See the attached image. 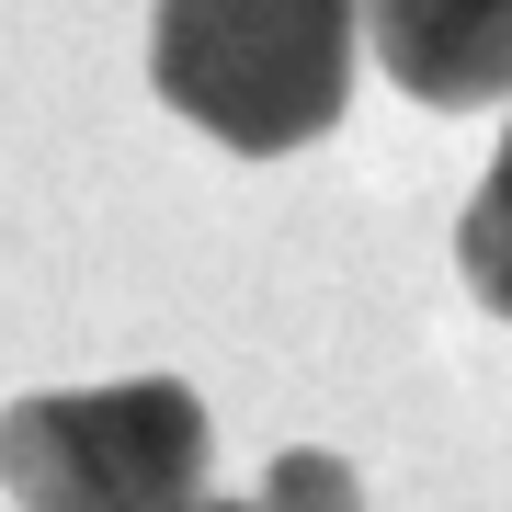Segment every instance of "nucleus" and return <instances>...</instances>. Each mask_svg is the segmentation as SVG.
<instances>
[{
  "instance_id": "nucleus-1",
  "label": "nucleus",
  "mask_w": 512,
  "mask_h": 512,
  "mask_svg": "<svg viewBox=\"0 0 512 512\" xmlns=\"http://www.w3.org/2000/svg\"><path fill=\"white\" fill-rule=\"evenodd\" d=\"M365 0H148L160 103L239 160H285L342 126Z\"/></svg>"
},
{
  "instance_id": "nucleus-2",
  "label": "nucleus",
  "mask_w": 512,
  "mask_h": 512,
  "mask_svg": "<svg viewBox=\"0 0 512 512\" xmlns=\"http://www.w3.org/2000/svg\"><path fill=\"white\" fill-rule=\"evenodd\" d=\"M12 512H194L205 501V399L183 376L35 387L0 410Z\"/></svg>"
},
{
  "instance_id": "nucleus-3",
  "label": "nucleus",
  "mask_w": 512,
  "mask_h": 512,
  "mask_svg": "<svg viewBox=\"0 0 512 512\" xmlns=\"http://www.w3.org/2000/svg\"><path fill=\"white\" fill-rule=\"evenodd\" d=\"M365 46L410 103H512V0H365Z\"/></svg>"
},
{
  "instance_id": "nucleus-4",
  "label": "nucleus",
  "mask_w": 512,
  "mask_h": 512,
  "mask_svg": "<svg viewBox=\"0 0 512 512\" xmlns=\"http://www.w3.org/2000/svg\"><path fill=\"white\" fill-rule=\"evenodd\" d=\"M456 262H467V296L490 319H512V126L490 148V183L467 194V217H456Z\"/></svg>"
},
{
  "instance_id": "nucleus-5",
  "label": "nucleus",
  "mask_w": 512,
  "mask_h": 512,
  "mask_svg": "<svg viewBox=\"0 0 512 512\" xmlns=\"http://www.w3.org/2000/svg\"><path fill=\"white\" fill-rule=\"evenodd\" d=\"M262 512H365V478L330 456V444H285L262 467Z\"/></svg>"
},
{
  "instance_id": "nucleus-6",
  "label": "nucleus",
  "mask_w": 512,
  "mask_h": 512,
  "mask_svg": "<svg viewBox=\"0 0 512 512\" xmlns=\"http://www.w3.org/2000/svg\"><path fill=\"white\" fill-rule=\"evenodd\" d=\"M194 512H262V501H194Z\"/></svg>"
}]
</instances>
